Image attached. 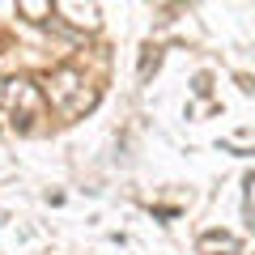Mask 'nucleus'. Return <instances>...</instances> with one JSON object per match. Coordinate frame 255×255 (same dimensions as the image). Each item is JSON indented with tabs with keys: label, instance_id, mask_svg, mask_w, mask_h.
I'll return each instance as SVG.
<instances>
[{
	"label": "nucleus",
	"instance_id": "nucleus-1",
	"mask_svg": "<svg viewBox=\"0 0 255 255\" xmlns=\"http://www.w3.org/2000/svg\"><path fill=\"white\" fill-rule=\"evenodd\" d=\"M43 94L26 77H4L0 81V124L17 128V132H34V119H43Z\"/></svg>",
	"mask_w": 255,
	"mask_h": 255
},
{
	"label": "nucleus",
	"instance_id": "nucleus-2",
	"mask_svg": "<svg viewBox=\"0 0 255 255\" xmlns=\"http://www.w3.org/2000/svg\"><path fill=\"white\" fill-rule=\"evenodd\" d=\"M85 85L90 81L77 68H55L47 77V102H51V111H60V115H81V111H90L94 90H85Z\"/></svg>",
	"mask_w": 255,
	"mask_h": 255
},
{
	"label": "nucleus",
	"instance_id": "nucleus-3",
	"mask_svg": "<svg viewBox=\"0 0 255 255\" xmlns=\"http://www.w3.org/2000/svg\"><path fill=\"white\" fill-rule=\"evenodd\" d=\"M17 9H21V13H30V21H43L47 13H51V4H26V0H21Z\"/></svg>",
	"mask_w": 255,
	"mask_h": 255
}]
</instances>
